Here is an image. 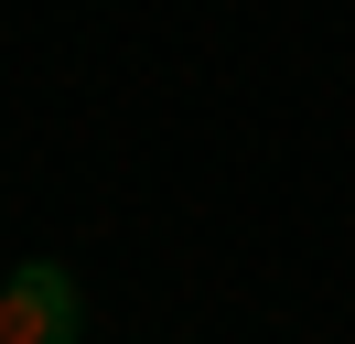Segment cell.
Here are the masks:
<instances>
[{"mask_svg": "<svg viewBox=\"0 0 355 344\" xmlns=\"http://www.w3.org/2000/svg\"><path fill=\"white\" fill-rule=\"evenodd\" d=\"M76 334H87V291L65 258L0 269V344H76Z\"/></svg>", "mask_w": 355, "mask_h": 344, "instance_id": "cell-1", "label": "cell"}]
</instances>
